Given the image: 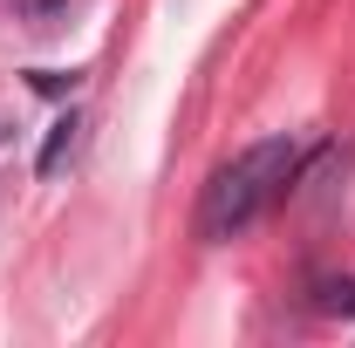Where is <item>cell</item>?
I'll return each mask as SVG.
<instances>
[{"mask_svg": "<svg viewBox=\"0 0 355 348\" xmlns=\"http://www.w3.org/2000/svg\"><path fill=\"white\" fill-rule=\"evenodd\" d=\"M294 171H301V143L294 137H266L253 150H239L232 164H219L205 198H198V239H232L239 225H253L287 191Z\"/></svg>", "mask_w": 355, "mask_h": 348, "instance_id": "cell-1", "label": "cell"}, {"mask_svg": "<svg viewBox=\"0 0 355 348\" xmlns=\"http://www.w3.org/2000/svg\"><path fill=\"white\" fill-rule=\"evenodd\" d=\"M76 143H83V116L69 110V116H55V123H48V137H42V157H35V171H42V177H62V164L76 157Z\"/></svg>", "mask_w": 355, "mask_h": 348, "instance_id": "cell-2", "label": "cell"}, {"mask_svg": "<svg viewBox=\"0 0 355 348\" xmlns=\"http://www.w3.org/2000/svg\"><path fill=\"white\" fill-rule=\"evenodd\" d=\"M314 307L321 314H355V280H321L314 287Z\"/></svg>", "mask_w": 355, "mask_h": 348, "instance_id": "cell-3", "label": "cell"}, {"mask_svg": "<svg viewBox=\"0 0 355 348\" xmlns=\"http://www.w3.org/2000/svg\"><path fill=\"white\" fill-rule=\"evenodd\" d=\"M76 82H83V76H62V69H35V89H42V96H76Z\"/></svg>", "mask_w": 355, "mask_h": 348, "instance_id": "cell-4", "label": "cell"}, {"mask_svg": "<svg viewBox=\"0 0 355 348\" xmlns=\"http://www.w3.org/2000/svg\"><path fill=\"white\" fill-rule=\"evenodd\" d=\"M14 7H21V14H28V21H48V14H62V7H69V0H14Z\"/></svg>", "mask_w": 355, "mask_h": 348, "instance_id": "cell-5", "label": "cell"}]
</instances>
